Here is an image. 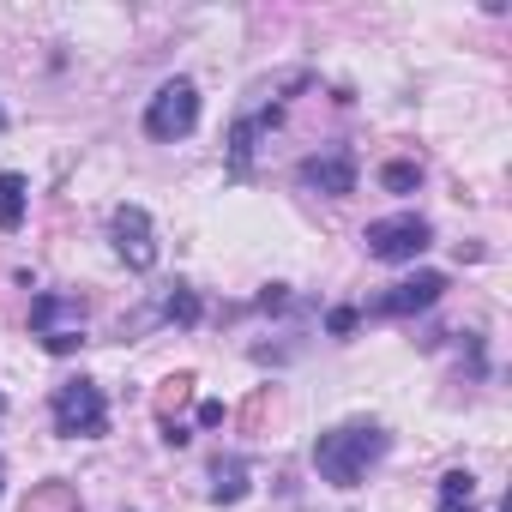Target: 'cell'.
<instances>
[{
  "instance_id": "obj_13",
  "label": "cell",
  "mask_w": 512,
  "mask_h": 512,
  "mask_svg": "<svg viewBox=\"0 0 512 512\" xmlns=\"http://www.w3.org/2000/svg\"><path fill=\"white\" fill-rule=\"evenodd\" d=\"M25 512H79V494H73L67 482H43V488L25 500Z\"/></svg>"
},
{
  "instance_id": "obj_6",
  "label": "cell",
  "mask_w": 512,
  "mask_h": 512,
  "mask_svg": "<svg viewBox=\"0 0 512 512\" xmlns=\"http://www.w3.org/2000/svg\"><path fill=\"white\" fill-rule=\"evenodd\" d=\"M109 229H115V253H121L133 272H151L157 266V235H151V211L145 205H115Z\"/></svg>"
},
{
  "instance_id": "obj_15",
  "label": "cell",
  "mask_w": 512,
  "mask_h": 512,
  "mask_svg": "<svg viewBox=\"0 0 512 512\" xmlns=\"http://www.w3.org/2000/svg\"><path fill=\"white\" fill-rule=\"evenodd\" d=\"M163 320H175V326H199V296H193L187 284H175V296L163 302Z\"/></svg>"
},
{
  "instance_id": "obj_11",
  "label": "cell",
  "mask_w": 512,
  "mask_h": 512,
  "mask_svg": "<svg viewBox=\"0 0 512 512\" xmlns=\"http://www.w3.org/2000/svg\"><path fill=\"white\" fill-rule=\"evenodd\" d=\"M247 494V458H217V470H211V500L217 506H235Z\"/></svg>"
},
{
  "instance_id": "obj_4",
  "label": "cell",
  "mask_w": 512,
  "mask_h": 512,
  "mask_svg": "<svg viewBox=\"0 0 512 512\" xmlns=\"http://www.w3.org/2000/svg\"><path fill=\"white\" fill-rule=\"evenodd\" d=\"M362 241H368V253H374V260H386V266H404V260H416V253H428V247H434V229H428V217H416V211H398V217H380V223H368V229H362Z\"/></svg>"
},
{
  "instance_id": "obj_1",
  "label": "cell",
  "mask_w": 512,
  "mask_h": 512,
  "mask_svg": "<svg viewBox=\"0 0 512 512\" xmlns=\"http://www.w3.org/2000/svg\"><path fill=\"white\" fill-rule=\"evenodd\" d=\"M386 452H392V434L380 422H344V428H326L314 440V470L332 488H356L368 476V464H380Z\"/></svg>"
},
{
  "instance_id": "obj_21",
  "label": "cell",
  "mask_w": 512,
  "mask_h": 512,
  "mask_svg": "<svg viewBox=\"0 0 512 512\" xmlns=\"http://www.w3.org/2000/svg\"><path fill=\"white\" fill-rule=\"evenodd\" d=\"M0 416H7V398H0Z\"/></svg>"
},
{
  "instance_id": "obj_5",
  "label": "cell",
  "mask_w": 512,
  "mask_h": 512,
  "mask_svg": "<svg viewBox=\"0 0 512 512\" xmlns=\"http://www.w3.org/2000/svg\"><path fill=\"white\" fill-rule=\"evenodd\" d=\"M440 296H446V272H416V278L392 284L386 296H374V302H368V314H374V320H410V314L434 308Z\"/></svg>"
},
{
  "instance_id": "obj_8",
  "label": "cell",
  "mask_w": 512,
  "mask_h": 512,
  "mask_svg": "<svg viewBox=\"0 0 512 512\" xmlns=\"http://www.w3.org/2000/svg\"><path fill=\"white\" fill-rule=\"evenodd\" d=\"M266 127H278V109H260V115L235 121V133H229V175H247L253 169V139H260Z\"/></svg>"
},
{
  "instance_id": "obj_16",
  "label": "cell",
  "mask_w": 512,
  "mask_h": 512,
  "mask_svg": "<svg viewBox=\"0 0 512 512\" xmlns=\"http://www.w3.org/2000/svg\"><path fill=\"white\" fill-rule=\"evenodd\" d=\"M356 326H362V308H332V314H326V332H332V338H350Z\"/></svg>"
},
{
  "instance_id": "obj_18",
  "label": "cell",
  "mask_w": 512,
  "mask_h": 512,
  "mask_svg": "<svg viewBox=\"0 0 512 512\" xmlns=\"http://www.w3.org/2000/svg\"><path fill=\"white\" fill-rule=\"evenodd\" d=\"M260 308H266V314H278V308H290V290H284V284H272V290L260 296Z\"/></svg>"
},
{
  "instance_id": "obj_19",
  "label": "cell",
  "mask_w": 512,
  "mask_h": 512,
  "mask_svg": "<svg viewBox=\"0 0 512 512\" xmlns=\"http://www.w3.org/2000/svg\"><path fill=\"white\" fill-rule=\"evenodd\" d=\"M199 422H205V428H211V422H223V404H217V398H205V404H199Z\"/></svg>"
},
{
  "instance_id": "obj_7",
  "label": "cell",
  "mask_w": 512,
  "mask_h": 512,
  "mask_svg": "<svg viewBox=\"0 0 512 512\" xmlns=\"http://www.w3.org/2000/svg\"><path fill=\"white\" fill-rule=\"evenodd\" d=\"M296 175H302V187H314V193H326V199H344V193H356V157H350V151L308 157Z\"/></svg>"
},
{
  "instance_id": "obj_2",
  "label": "cell",
  "mask_w": 512,
  "mask_h": 512,
  "mask_svg": "<svg viewBox=\"0 0 512 512\" xmlns=\"http://www.w3.org/2000/svg\"><path fill=\"white\" fill-rule=\"evenodd\" d=\"M55 434H67V440H97V434H109V398H103L97 380H67V386L55 392Z\"/></svg>"
},
{
  "instance_id": "obj_3",
  "label": "cell",
  "mask_w": 512,
  "mask_h": 512,
  "mask_svg": "<svg viewBox=\"0 0 512 512\" xmlns=\"http://www.w3.org/2000/svg\"><path fill=\"white\" fill-rule=\"evenodd\" d=\"M193 127H199V85H193V79L157 85V97L145 103V133L163 139V145H175V139H187Z\"/></svg>"
},
{
  "instance_id": "obj_12",
  "label": "cell",
  "mask_w": 512,
  "mask_h": 512,
  "mask_svg": "<svg viewBox=\"0 0 512 512\" xmlns=\"http://www.w3.org/2000/svg\"><path fill=\"white\" fill-rule=\"evenodd\" d=\"M470 494H476V476L470 470H446L440 476V512H476Z\"/></svg>"
},
{
  "instance_id": "obj_10",
  "label": "cell",
  "mask_w": 512,
  "mask_h": 512,
  "mask_svg": "<svg viewBox=\"0 0 512 512\" xmlns=\"http://www.w3.org/2000/svg\"><path fill=\"white\" fill-rule=\"evenodd\" d=\"M55 320H73V326H79V320H85V302H79V296H37V302H31V326L49 338Z\"/></svg>"
},
{
  "instance_id": "obj_20",
  "label": "cell",
  "mask_w": 512,
  "mask_h": 512,
  "mask_svg": "<svg viewBox=\"0 0 512 512\" xmlns=\"http://www.w3.org/2000/svg\"><path fill=\"white\" fill-rule=\"evenodd\" d=\"M0 127H7V109H0Z\"/></svg>"
},
{
  "instance_id": "obj_22",
  "label": "cell",
  "mask_w": 512,
  "mask_h": 512,
  "mask_svg": "<svg viewBox=\"0 0 512 512\" xmlns=\"http://www.w3.org/2000/svg\"><path fill=\"white\" fill-rule=\"evenodd\" d=\"M0 488H7V482H0Z\"/></svg>"
},
{
  "instance_id": "obj_9",
  "label": "cell",
  "mask_w": 512,
  "mask_h": 512,
  "mask_svg": "<svg viewBox=\"0 0 512 512\" xmlns=\"http://www.w3.org/2000/svg\"><path fill=\"white\" fill-rule=\"evenodd\" d=\"M25 193H31V181H25V175L0 169V229H7V235H19V229H25Z\"/></svg>"
},
{
  "instance_id": "obj_17",
  "label": "cell",
  "mask_w": 512,
  "mask_h": 512,
  "mask_svg": "<svg viewBox=\"0 0 512 512\" xmlns=\"http://www.w3.org/2000/svg\"><path fill=\"white\" fill-rule=\"evenodd\" d=\"M79 344H85L79 332H49V338H43V350H49V356H73Z\"/></svg>"
},
{
  "instance_id": "obj_14",
  "label": "cell",
  "mask_w": 512,
  "mask_h": 512,
  "mask_svg": "<svg viewBox=\"0 0 512 512\" xmlns=\"http://www.w3.org/2000/svg\"><path fill=\"white\" fill-rule=\"evenodd\" d=\"M380 181H386V193H416V187H422V163H410V157H392V163L380 169Z\"/></svg>"
}]
</instances>
